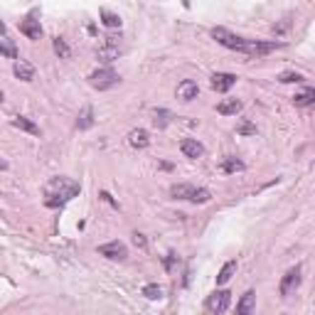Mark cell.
Masks as SVG:
<instances>
[{"instance_id": "cell-9", "label": "cell", "mask_w": 315, "mask_h": 315, "mask_svg": "<svg viewBox=\"0 0 315 315\" xmlns=\"http://www.w3.org/2000/svg\"><path fill=\"white\" fill-rule=\"evenodd\" d=\"M180 150H182V155H185V158H192V160L205 155V145H202L197 138H182Z\"/></svg>"}, {"instance_id": "cell-25", "label": "cell", "mask_w": 315, "mask_h": 315, "mask_svg": "<svg viewBox=\"0 0 315 315\" xmlns=\"http://www.w3.org/2000/svg\"><path fill=\"white\" fill-rule=\"evenodd\" d=\"M143 296L150 298V301H158V298H163V288H160L158 283H148V286L143 288Z\"/></svg>"}, {"instance_id": "cell-5", "label": "cell", "mask_w": 315, "mask_h": 315, "mask_svg": "<svg viewBox=\"0 0 315 315\" xmlns=\"http://www.w3.org/2000/svg\"><path fill=\"white\" fill-rule=\"evenodd\" d=\"M229 303H232V293L229 291H214L212 296H207L205 308H207V313H224L229 308Z\"/></svg>"}, {"instance_id": "cell-14", "label": "cell", "mask_w": 315, "mask_h": 315, "mask_svg": "<svg viewBox=\"0 0 315 315\" xmlns=\"http://www.w3.org/2000/svg\"><path fill=\"white\" fill-rule=\"evenodd\" d=\"M254 308H256V293H254V291H246V293L242 296L239 306H237V313L249 315V313H254Z\"/></svg>"}, {"instance_id": "cell-21", "label": "cell", "mask_w": 315, "mask_h": 315, "mask_svg": "<svg viewBox=\"0 0 315 315\" xmlns=\"http://www.w3.org/2000/svg\"><path fill=\"white\" fill-rule=\"evenodd\" d=\"M0 54H5L7 59H17V49H15V44H12V39L10 37H0Z\"/></svg>"}, {"instance_id": "cell-3", "label": "cell", "mask_w": 315, "mask_h": 315, "mask_svg": "<svg viewBox=\"0 0 315 315\" xmlns=\"http://www.w3.org/2000/svg\"><path fill=\"white\" fill-rule=\"evenodd\" d=\"M118 81H121V76H118L113 69H108V67H104V69H99V71H94V74L89 76V84H91L94 89H99V91L113 89Z\"/></svg>"}, {"instance_id": "cell-18", "label": "cell", "mask_w": 315, "mask_h": 315, "mask_svg": "<svg viewBox=\"0 0 315 315\" xmlns=\"http://www.w3.org/2000/svg\"><path fill=\"white\" fill-rule=\"evenodd\" d=\"M192 190H195V185H187V182H180V185H173V187H170V195H173L175 200H190V195H192Z\"/></svg>"}, {"instance_id": "cell-22", "label": "cell", "mask_w": 315, "mask_h": 315, "mask_svg": "<svg viewBox=\"0 0 315 315\" xmlns=\"http://www.w3.org/2000/svg\"><path fill=\"white\" fill-rule=\"evenodd\" d=\"M293 101H296V106H311L315 101V89H303L301 94L293 96Z\"/></svg>"}, {"instance_id": "cell-28", "label": "cell", "mask_w": 315, "mask_h": 315, "mask_svg": "<svg viewBox=\"0 0 315 315\" xmlns=\"http://www.w3.org/2000/svg\"><path fill=\"white\" fill-rule=\"evenodd\" d=\"M237 133H239V136H254V133H256V126L249 123V121H242V123L237 126Z\"/></svg>"}, {"instance_id": "cell-19", "label": "cell", "mask_w": 315, "mask_h": 315, "mask_svg": "<svg viewBox=\"0 0 315 315\" xmlns=\"http://www.w3.org/2000/svg\"><path fill=\"white\" fill-rule=\"evenodd\" d=\"M237 274V261H227L224 266H222V271H219V276H217V286H224V283H229V279Z\"/></svg>"}, {"instance_id": "cell-6", "label": "cell", "mask_w": 315, "mask_h": 315, "mask_svg": "<svg viewBox=\"0 0 315 315\" xmlns=\"http://www.w3.org/2000/svg\"><path fill=\"white\" fill-rule=\"evenodd\" d=\"M99 254L106 256V259H111V261H123L128 256V249H126L123 242H108V244L99 246Z\"/></svg>"}, {"instance_id": "cell-1", "label": "cell", "mask_w": 315, "mask_h": 315, "mask_svg": "<svg viewBox=\"0 0 315 315\" xmlns=\"http://www.w3.org/2000/svg\"><path fill=\"white\" fill-rule=\"evenodd\" d=\"M79 182H74L71 177H52L47 185H44V205L57 210V207H64L67 202H71L76 195H79Z\"/></svg>"}, {"instance_id": "cell-32", "label": "cell", "mask_w": 315, "mask_h": 315, "mask_svg": "<svg viewBox=\"0 0 315 315\" xmlns=\"http://www.w3.org/2000/svg\"><path fill=\"white\" fill-rule=\"evenodd\" d=\"M0 35H5V22L0 20Z\"/></svg>"}, {"instance_id": "cell-17", "label": "cell", "mask_w": 315, "mask_h": 315, "mask_svg": "<svg viewBox=\"0 0 315 315\" xmlns=\"http://www.w3.org/2000/svg\"><path fill=\"white\" fill-rule=\"evenodd\" d=\"M244 168H246V165H244L239 158H234V155H227V158L222 160V170L229 173V175H232V173H242Z\"/></svg>"}, {"instance_id": "cell-8", "label": "cell", "mask_w": 315, "mask_h": 315, "mask_svg": "<svg viewBox=\"0 0 315 315\" xmlns=\"http://www.w3.org/2000/svg\"><path fill=\"white\" fill-rule=\"evenodd\" d=\"M212 89L214 91H219V94H224V91H229L234 84H237V76L234 74H229V71H217V74H212Z\"/></svg>"}, {"instance_id": "cell-15", "label": "cell", "mask_w": 315, "mask_h": 315, "mask_svg": "<svg viewBox=\"0 0 315 315\" xmlns=\"http://www.w3.org/2000/svg\"><path fill=\"white\" fill-rule=\"evenodd\" d=\"M242 106H244V104H242L239 99H224V101L217 106V111H219L222 116H237V113L242 111Z\"/></svg>"}, {"instance_id": "cell-10", "label": "cell", "mask_w": 315, "mask_h": 315, "mask_svg": "<svg viewBox=\"0 0 315 315\" xmlns=\"http://www.w3.org/2000/svg\"><path fill=\"white\" fill-rule=\"evenodd\" d=\"M20 32H22L27 39H39V37H42V27H39V20H35L32 15H30V17H25V20L20 22Z\"/></svg>"}, {"instance_id": "cell-23", "label": "cell", "mask_w": 315, "mask_h": 315, "mask_svg": "<svg viewBox=\"0 0 315 315\" xmlns=\"http://www.w3.org/2000/svg\"><path fill=\"white\" fill-rule=\"evenodd\" d=\"M210 190H205V187H195L192 190V195H190V202H195V205H205V202H210Z\"/></svg>"}, {"instance_id": "cell-26", "label": "cell", "mask_w": 315, "mask_h": 315, "mask_svg": "<svg viewBox=\"0 0 315 315\" xmlns=\"http://www.w3.org/2000/svg\"><path fill=\"white\" fill-rule=\"evenodd\" d=\"M279 81H283V84H291V81H303V76L298 74V71H283V74H279Z\"/></svg>"}, {"instance_id": "cell-24", "label": "cell", "mask_w": 315, "mask_h": 315, "mask_svg": "<svg viewBox=\"0 0 315 315\" xmlns=\"http://www.w3.org/2000/svg\"><path fill=\"white\" fill-rule=\"evenodd\" d=\"M101 20H104L106 27H121V17L111 10H101Z\"/></svg>"}, {"instance_id": "cell-29", "label": "cell", "mask_w": 315, "mask_h": 315, "mask_svg": "<svg viewBox=\"0 0 315 315\" xmlns=\"http://www.w3.org/2000/svg\"><path fill=\"white\" fill-rule=\"evenodd\" d=\"M54 52H57L59 57H69V47H67V42L57 37V39H54Z\"/></svg>"}, {"instance_id": "cell-11", "label": "cell", "mask_w": 315, "mask_h": 315, "mask_svg": "<svg viewBox=\"0 0 315 315\" xmlns=\"http://www.w3.org/2000/svg\"><path fill=\"white\" fill-rule=\"evenodd\" d=\"M12 71H15V76L22 79V81H32V79H35V67H32L27 59H15Z\"/></svg>"}, {"instance_id": "cell-2", "label": "cell", "mask_w": 315, "mask_h": 315, "mask_svg": "<svg viewBox=\"0 0 315 315\" xmlns=\"http://www.w3.org/2000/svg\"><path fill=\"white\" fill-rule=\"evenodd\" d=\"M212 37H214L222 47H227V49H234V52H242V54L249 52V39H244V37L229 32L227 27H212Z\"/></svg>"}, {"instance_id": "cell-4", "label": "cell", "mask_w": 315, "mask_h": 315, "mask_svg": "<svg viewBox=\"0 0 315 315\" xmlns=\"http://www.w3.org/2000/svg\"><path fill=\"white\" fill-rule=\"evenodd\" d=\"M118 54H121V44H118V39H116V37H104V42H101L99 49H96V57H99L104 64H108V62L118 59Z\"/></svg>"}, {"instance_id": "cell-7", "label": "cell", "mask_w": 315, "mask_h": 315, "mask_svg": "<svg viewBox=\"0 0 315 315\" xmlns=\"http://www.w3.org/2000/svg\"><path fill=\"white\" fill-rule=\"evenodd\" d=\"M298 286H301V266H293V269H288V274H286L283 281H281V296L288 298Z\"/></svg>"}, {"instance_id": "cell-20", "label": "cell", "mask_w": 315, "mask_h": 315, "mask_svg": "<svg viewBox=\"0 0 315 315\" xmlns=\"http://www.w3.org/2000/svg\"><path fill=\"white\" fill-rule=\"evenodd\" d=\"M12 126H15V128H20V131H27V133H32V136H37V133H39V128H37L30 118H25V116H17V118L12 121Z\"/></svg>"}, {"instance_id": "cell-12", "label": "cell", "mask_w": 315, "mask_h": 315, "mask_svg": "<svg viewBox=\"0 0 315 315\" xmlns=\"http://www.w3.org/2000/svg\"><path fill=\"white\" fill-rule=\"evenodd\" d=\"M197 94H200V86H197L192 79L180 81V86H177V99H182V101H192V99H197Z\"/></svg>"}, {"instance_id": "cell-27", "label": "cell", "mask_w": 315, "mask_h": 315, "mask_svg": "<svg viewBox=\"0 0 315 315\" xmlns=\"http://www.w3.org/2000/svg\"><path fill=\"white\" fill-rule=\"evenodd\" d=\"M153 123H155L158 128H165V126L170 123V113H168V111H155V118H153Z\"/></svg>"}, {"instance_id": "cell-16", "label": "cell", "mask_w": 315, "mask_h": 315, "mask_svg": "<svg viewBox=\"0 0 315 315\" xmlns=\"http://www.w3.org/2000/svg\"><path fill=\"white\" fill-rule=\"evenodd\" d=\"M76 126H79L81 131H86V128L94 126V108H91V106H84V108H81V113H79V118H76Z\"/></svg>"}, {"instance_id": "cell-31", "label": "cell", "mask_w": 315, "mask_h": 315, "mask_svg": "<svg viewBox=\"0 0 315 315\" xmlns=\"http://www.w3.org/2000/svg\"><path fill=\"white\" fill-rule=\"evenodd\" d=\"M133 242H136V246H140V249L145 246V237H143V234H138V232L133 234Z\"/></svg>"}, {"instance_id": "cell-13", "label": "cell", "mask_w": 315, "mask_h": 315, "mask_svg": "<svg viewBox=\"0 0 315 315\" xmlns=\"http://www.w3.org/2000/svg\"><path fill=\"white\" fill-rule=\"evenodd\" d=\"M128 143H131L133 148H148L150 136H148V131H145V128H133V131L128 133Z\"/></svg>"}, {"instance_id": "cell-30", "label": "cell", "mask_w": 315, "mask_h": 315, "mask_svg": "<svg viewBox=\"0 0 315 315\" xmlns=\"http://www.w3.org/2000/svg\"><path fill=\"white\" fill-rule=\"evenodd\" d=\"M175 261H177V256L170 251V254H168V259H165V266H168V271H173V269H175Z\"/></svg>"}]
</instances>
